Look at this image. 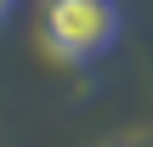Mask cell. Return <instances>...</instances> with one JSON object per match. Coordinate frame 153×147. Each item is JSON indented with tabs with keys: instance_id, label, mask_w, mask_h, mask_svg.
Instances as JSON below:
<instances>
[{
	"instance_id": "cell-1",
	"label": "cell",
	"mask_w": 153,
	"mask_h": 147,
	"mask_svg": "<svg viewBox=\"0 0 153 147\" xmlns=\"http://www.w3.org/2000/svg\"><path fill=\"white\" fill-rule=\"evenodd\" d=\"M119 34V0H45L40 40L62 62H91Z\"/></svg>"
},
{
	"instance_id": "cell-2",
	"label": "cell",
	"mask_w": 153,
	"mask_h": 147,
	"mask_svg": "<svg viewBox=\"0 0 153 147\" xmlns=\"http://www.w3.org/2000/svg\"><path fill=\"white\" fill-rule=\"evenodd\" d=\"M11 6H17V0H0V17H6V11H11Z\"/></svg>"
}]
</instances>
